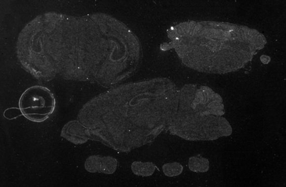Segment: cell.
<instances>
[{"instance_id":"obj_1","label":"cell","mask_w":286,"mask_h":187,"mask_svg":"<svg viewBox=\"0 0 286 187\" xmlns=\"http://www.w3.org/2000/svg\"><path fill=\"white\" fill-rule=\"evenodd\" d=\"M179 92L166 78L128 83L86 103L79 121L89 139L128 153L168 130L178 108Z\"/></svg>"},{"instance_id":"obj_2","label":"cell","mask_w":286,"mask_h":187,"mask_svg":"<svg viewBox=\"0 0 286 187\" xmlns=\"http://www.w3.org/2000/svg\"><path fill=\"white\" fill-rule=\"evenodd\" d=\"M168 36L171 42L161 49H174L186 66L205 73L241 69L266 43L263 35L255 30L210 21L181 23L170 29Z\"/></svg>"},{"instance_id":"obj_3","label":"cell","mask_w":286,"mask_h":187,"mask_svg":"<svg viewBox=\"0 0 286 187\" xmlns=\"http://www.w3.org/2000/svg\"><path fill=\"white\" fill-rule=\"evenodd\" d=\"M223 100L207 86L189 84L179 90L178 108L168 130L173 135L189 140H213L229 136L230 124L222 117Z\"/></svg>"},{"instance_id":"obj_4","label":"cell","mask_w":286,"mask_h":187,"mask_svg":"<svg viewBox=\"0 0 286 187\" xmlns=\"http://www.w3.org/2000/svg\"><path fill=\"white\" fill-rule=\"evenodd\" d=\"M21 114L29 121L44 122L53 113L56 108L55 96L48 88L34 86L28 88L19 100Z\"/></svg>"},{"instance_id":"obj_5","label":"cell","mask_w":286,"mask_h":187,"mask_svg":"<svg viewBox=\"0 0 286 187\" xmlns=\"http://www.w3.org/2000/svg\"><path fill=\"white\" fill-rule=\"evenodd\" d=\"M133 173L137 176L148 177L153 175L156 170V165L153 162L134 161L131 165Z\"/></svg>"},{"instance_id":"obj_6","label":"cell","mask_w":286,"mask_h":187,"mask_svg":"<svg viewBox=\"0 0 286 187\" xmlns=\"http://www.w3.org/2000/svg\"><path fill=\"white\" fill-rule=\"evenodd\" d=\"M188 167L194 172H205L209 170V160L205 157L192 156L188 160Z\"/></svg>"},{"instance_id":"obj_7","label":"cell","mask_w":286,"mask_h":187,"mask_svg":"<svg viewBox=\"0 0 286 187\" xmlns=\"http://www.w3.org/2000/svg\"><path fill=\"white\" fill-rule=\"evenodd\" d=\"M118 161L111 156H102L101 159L100 172L103 174H112L117 170Z\"/></svg>"},{"instance_id":"obj_8","label":"cell","mask_w":286,"mask_h":187,"mask_svg":"<svg viewBox=\"0 0 286 187\" xmlns=\"http://www.w3.org/2000/svg\"><path fill=\"white\" fill-rule=\"evenodd\" d=\"M164 174L168 177H174L182 173L183 167L178 162L166 163L163 166Z\"/></svg>"},{"instance_id":"obj_9","label":"cell","mask_w":286,"mask_h":187,"mask_svg":"<svg viewBox=\"0 0 286 187\" xmlns=\"http://www.w3.org/2000/svg\"><path fill=\"white\" fill-rule=\"evenodd\" d=\"M101 156H90L86 159L85 163L86 170L95 173L100 172Z\"/></svg>"},{"instance_id":"obj_10","label":"cell","mask_w":286,"mask_h":187,"mask_svg":"<svg viewBox=\"0 0 286 187\" xmlns=\"http://www.w3.org/2000/svg\"><path fill=\"white\" fill-rule=\"evenodd\" d=\"M271 59L269 57L263 56L261 57V61L264 64L269 63L270 62Z\"/></svg>"}]
</instances>
